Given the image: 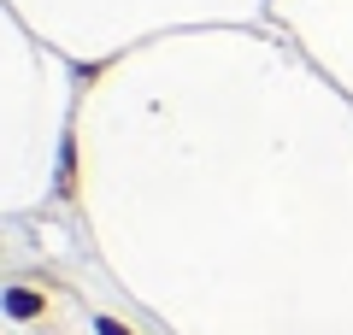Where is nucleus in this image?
<instances>
[{
	"mask_svg": "<svg viewBox=\"0 0 353 335\" xmlns=\"http://www.w3.org/2000/svg\"><path fill=\"white\" fill-rule=\"evenodd\" d=\"M53 194H59V200L77 194V136H71V130L59 136V176H53Z\"/></svg>",
	"mask_w": 353,
	"mask_h": 335,
	"instance_id": "2",
	"label": "nucleus"
},
{
	"mask_svg": "<svg viewBox=\"0 0 353 335\" xmlns=\"http://www.w3.org/2000/svg\"><path fill=\"white\" fill-rule=\"evenodd\" d=\"M0 312H6L12 323H41V318H48V294H41V288L12 283L6 294H0Z\"/></svg>",
	"mask_w": 353,
	"mask_h": 335,
	"instance_id": "1",
	"label": "nucleus"
},
{
	"mask_svg": "<svg viewBox=\"0 0 353 335\" xmlns=\"http://www.w3.org/2000/svg\"><path fill=\"white\" fill-rule=\"evenodd\" d=\"M94 335H136V329H130L124 318H112V312H101V318H94Z\"/></svg>",
	"mask_w": 353,
	"mask_h": 335,
	"instance_id": "3",
	"label": "nucleus"
}]
</instances>
